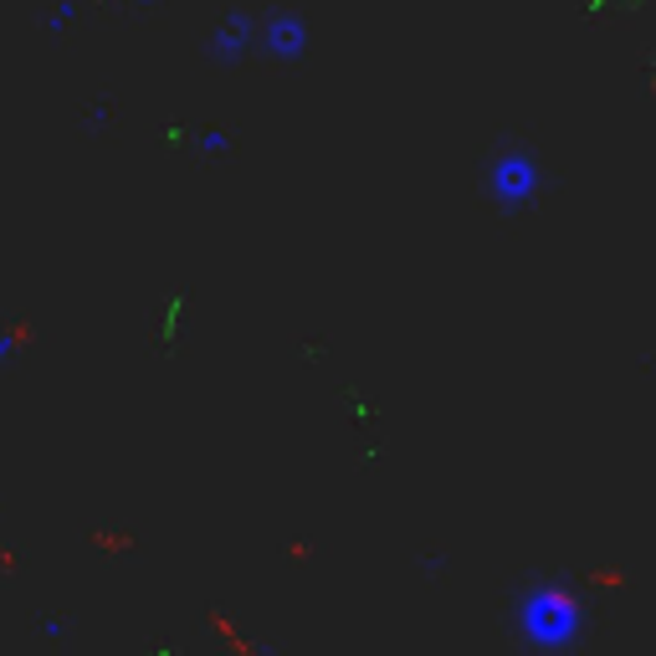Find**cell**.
I'll list each match as a JSON object with an SVG mask.
<instances>
[{"label":"cell","instance_id":"cell-3","mask_svg":"<svg viewBox=\"0 0 656 656\" xmlns=\"http://www.w3.org/2000/svg\"><path fill=\"white\" fill-rule=\"evenodd\" d=\"M309 21L303 16H272L268 27H262V37H256V47L268 57H277V62H297V57L309 52Z\"/></svg>","mask_w":656,"mask_h":656},{"label":"cell","instance_id":"cell-2","mask_svg":"<svg viewBox=\"0 0 656 656\" xmlns=\"http://www.w3.org/2000/svg\"><path fill=\"white\" fill-rule=\"evenodd\" d=\"M538 195H544V164H538V154H528V149L493 154V164H487V201L497 211L523 215L538 205Z\"/></svg>","mask_w":656,"mask_h":656},{"label":"cell","instance_id":"cell-1","mask_svg":"<svg viewBox=\"0 0 656 656\" xmlns=\"http://www.w3.org/2000/svg\"><path fill=\"white\" fill-rule=\"evenodd\" d=\"M508 626L528 656H569L579 652L589 630V605L579 589L559 585V579H528L513 589Z\"/></svg>","mask_w":656,"mask_h":656}]
</instances>
